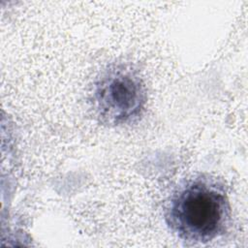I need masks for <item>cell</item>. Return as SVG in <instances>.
<instances>
[{"label": "cell", "instance_id": "1", "mask_svg": "<svg viewBox=\"0 0 248 248\" xmlns=\"http://www.w3.org/2000/svg\"><path fill=\"white\" fill-rule=\"evenodd\" d=\"M165 219L170 231L182 240L205 243L228 229L230 201L217 181L202 176L190 179L171 196Z\"/></svg>", "mask_w": 248, "mask_h": 248}, {"label": "cell", "instance_id": "2", "mask_svg": "<svg viewBox=\"0 0 248 248\" xmlns=\"http://www.w3.org/2000/svg\"><path fill=\"white\" fill-rule=\"evenodd\" d=\"M92 102L102 123L123 126L134 123L143 114L147 90L137 70L124 64L113 65L95 81Z\"/></svg>", "mask_w": 248, "mask_h": 248}]
</instances>
